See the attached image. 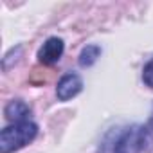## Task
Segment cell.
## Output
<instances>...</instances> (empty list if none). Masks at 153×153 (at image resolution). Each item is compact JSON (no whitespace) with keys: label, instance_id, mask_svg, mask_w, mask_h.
I'll return each mask as SVG.
<instances>
[{"label":"cell","instance_id":"1","mask_svg":"<svg viewBox=\"0 0 153 153\" xmlns=\"http://www.w3.org/2000/svg\"><path fill=\"white\" fill-rule=\"evenodd\" d=\"M38 135V124L33 119L9 123L0 131V153H15L31 144Z\"/></svg>","mask_w":153,"mask_h":153},{"label":"cell","instance_id":"2","mask_svg":"<svg viewBox=\"0 0 153 153\" xmlns=\"http://www.w3.org/2000/svg\"><path fill=\"white\" fill-rule=\"evenodd\" d=\"M149 130L146 124L128 126L114 142V153H142L149 142Z\"/></svg>","mask_w":153,"mask_h":153},{"label":"cell","instance_id":"3","mask_svg":"<svg viewBox=\"0 0 153 153\" xmlns=\"http://www.w3.org/2000/svg\"><path fill=\"white\" fill-rule=\"evenodd\" d=\"M81 90H83V78L78 72H67L59 78L56 85V97L59 101H70Z\"/></svg>","mask_w":153,"mask_h":153},{"label":"cell","instance_id":"4","mask_svg":"<svg viewBox=\"0 0 153 153\" xmlns=\"http://www.w3.org/2000/svg\"><path fill=\"white\" fill-rule=\"evenodd\" d=\"M65 51V43L58 36H51L43 42V45L38 49V61L42 65H54L61 59Z\"/></svg>","mask_w":153,"mask_h":153},{"label":"cell","instance_id":"5","mask_svg":"<svg viewBox=\"0 0 153 153\" xmlns=\"http://www.w3.org/2000/svg\"><path fill=\"white\" fill-rule=\"evenodd\" d=\"M4 115L9 123H18V121H27L31 119V106L22 101V99H13L6 105Z\"/></svg>","mask_w":153,"mask_h":153},{"label":"cell","instance_id":"6","mask_svg":"<svg viewBox=\"0 0 153 153\" xmlns=\"http://www.w3.org/2000/svg\"><path fill=\"white\" fill-rule=\"evenodd\" d=\"M99 56H101V47L99 45H96V43H90V45H87V47H83V51L79 52V67H83V68H88V67H92L97 59H99Z\"/></svg>","mask_w":153,"mask_h":153},{"label":"cell","instance_id":"7","mask_svg":"<svg viewBox=\"0 0 153 153\" xmlns=\"http://www.w3.org/2000/svg\"><path fill=\"white\" fill-rule=\"evenodd\" d=\"M142 81H144L146 87L153 88V58H151V59L144 65V68H142Z\"/></svg>","mask_w":153,"mask_h":153},{"label":"cell","instance_id":"8","mask_svg":"<svg viewBox=\"0 0 153 153\" xmlns=\"http://www.w3.org/2000/svg\"><path fill=\"white\" fill-rule=\"evenodd\" d=\"M146 128H148L149 133L153 135V110H151V115H149V119H148V123H146Z\"/></svg>","mask_w":153,"mask_h":153}]
</instances>
